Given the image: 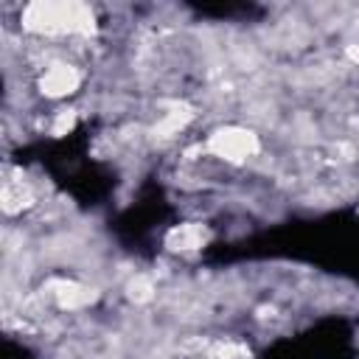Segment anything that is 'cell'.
<instances>
[{
    "instance_id": "obj_2",
    "label": "cell",
    "mask_w": 359,
    "mask_h": 359,
    "mask_svg": "<svg viewBox=\"0 0 359 359\" xmlns=\"http://www.w3.org/2000/svg\"><path fill=\"white\" fill-rule=\"evenodd\" d=\"M210 151L227 160H247L250 154L258 151V140L252 132L244 129H222L210 137Z\"/></svg>"
},
{
    "instance_id": "obj_5",
    "label": "cell",
    "mask_w": 359,
    "mask_h": 359,
    "mask_svg": "<svg viewBox=\"0 0 359 359\" xmlns=\"http://www.w3.org/2000/svg\"><path fill=\"white\" fill-rule=\"evenodd\" d=\"M205 236L208 233L199 224H180L168 233V247L171 250H196V247H202Z\"/></svg>"
},
{
    "instance_id": "obj_6",
    "label": "cell",
    "mask_w": 359,
    "mask_h": 359,
    "mask_svg": "<svg viewBox=\"0 0 359 359\" xmlns=\"http://www.w3.org/2000/svg\"><path fill=\"white\" fill-rule=\"evenodd\" d=\"M250 356V351L241 345V342H219V345H213V359H247Z\"/></svg>"
},
{
    "instance_id": "obj_4",
    "label": "cell",
    "mask_w": 359,
    "mask_h": 359,
    "mask_svg": "<svg viewBox=\"0 0 359 359\" xmlns=\"http://www.w3.org/2000/svg\"><path fill=\"white\" fill-rule=\"evenodd\" d=\"M50 292H53V297L59 300L62 309H81L95 297L93 289H87L81 283H73V280H53Z\"/></svg>"
},
{
    "instance_id": "obj_7",
    "label": "cell",
    "mask_w": 359,
    "mask_h": 359,
    "mask_svg": "<svg viewBox=\"0 0 359 359\" xmlns=\"http://www.w3.org/2000/svg\"><path fill=\"white\" fill-rule=\"evenodd\" d=\"M151 292H154V286H151L149 278H135V280L129 283V294H132L135 300H149Z\"/></svg>"
},
{
    "instance_id": "obj_3",
    "label": "cell",
    "mask_w": 359,
    "mask_h": 359,
    "mask_svg": "<svg viewBox=\"0 0 359 359\" xmlns=\"http://www.w3.org/2000/svg\"><path fill=\"white\" fill-rule=\"evenodd\" d=\"M39 87H42L45 95H53V98L56 95H67V93H73L79 87V70L70 67V65H50L45 70Z\"/></svg>"
},
{
    "instance_id": "obj_8",
    "label": "cell",
    "mask_w": 359,
    "mask_h": 359,
    "mask_svg": "<svg viewBox=\"0 0 359 359\" xmlns=\"http://www.w3.org/2000/svg\"><path fill=\"white\" fill-rule=\"evenodd\" d=\"M73 126V112H59V118H56V123H53V135H62L65 129H70Z\"/></svg>"
},
{
    "instance_id": "obj_1",
    "label": "cell",
    "mask_w": 359,
    "mask_h": 359,
    "mask_svg": "<svg viewBox=\"0 0 359 359\" xmlns=\"http://www.w3.org/2000/svg\"><path fill=\"white\" fill-rule=\"evenodd\" d=\"M31 31L39 34H87L93 31V14L79 3H34L22 11Z\"/></svg>"
}]
</instances>
